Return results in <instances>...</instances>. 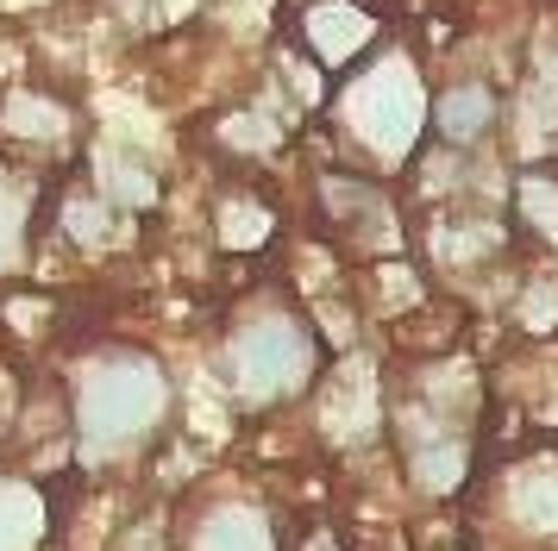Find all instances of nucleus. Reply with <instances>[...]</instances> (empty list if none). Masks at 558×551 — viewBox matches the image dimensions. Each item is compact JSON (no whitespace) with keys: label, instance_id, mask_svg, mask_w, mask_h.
Returning <instances> with one entry per match:
<instances>
[{"label":"nucleus","instance_id":"f03ea898","mask_svg":"<svg viewBox=\"0 0 558 551\" xmlns=\"http://www.w3.org/2000/svg\"><path fill=\"white\" fill-rule=\"evenodd\" d=\"M364 38H371V25H364V13H352V7H320V13H307V45L320 50L327 63L357 57Z\"/></svg>","mask_w":558,"mask_h":551},{"label":"nucleus","instance_id":"f257e3e1","mask_svg":"<svg viewBox=\"0 0 558 551\" xmlns=\"http://www.w3.org/2000/svg\"><path fill=\"white\" fill-rule=\"evenodd\" d=\"M496 120V95L477 88V82H464V88H446L439 95V138L446 145H471L483 138V125Z\"/></svg>","mask_w":558,"mask_h":551}]
</instances>
